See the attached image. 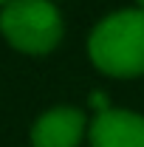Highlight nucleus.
Listing matches in <instances>:
<instances>
[{"label":"nucleus","mask_w":144,"mask_h":147,"mask_svg":"<svg viewBox=\"0 0 144 147\" xmlns=\"http://www.w3.org/2000/svg\"><path fill=\"white\" fill-rule=\"evenodd\" d=\"M88 54L99 71L110 76L144 74V11L127 9L105 17L88 40Z\"/></svg>","instance_id":"f257e3e1"},{"label":"nucleus","mask_w":144,"mask_h":147,"mask_svg":"<svg viewBox=\"0 0 144 147\" xmlns=\"http://www.w3.org/2000/svg\"><path fill=\"white\" fill-rule=\"evenodd\" d=\"M0 31L26 54H48L62 40V17L51 0H11L0 14Z\"/></svg>","instance_id":"f03ea898"},{"label":"nucleus","mask_w":144,"mask_h":147,"mask_svg":"<svg viewBox=\"0 0 144 147\" xmlns=\"http://www.w3.org/2000/svg\"><path fill=\"white\" fill-rule=\"evenodd\" d=\"M90 147H144V116L133 110H105L90 125Z\"/></svg>","instance_id":"7ed1b4c3"},{"label":"nucleus","mask_w":144,"mask_h":147,"mask_svg":"<svg viewBox=\"0 0 144 147\" xmlns=\"http://www.w3.org/2000/svg\"><path fill=\"white\" fill-rule=\"evenodd\" d=\"M85 133V113L76 108H54L31 127L34 147H76Z\"/></svg>","instance_id":"20e7f679"},{"label":"nucleus","mask_w":144,"mask_h":147,"mask_svg":"<svg viewBox=\"0 0 144 147\" xmlns=\"http://www.w3.org/2000/svg\"><path fill=\"white\" fill-rule=\"evenodd\" d=\"M136 3H139V9H141V11H144V0H136Z\"/></svg>","instance_id":"39448f33"},{"label":"nucleus","mask_w":144,"mask_h":147,"mask_svg":"<svg viewBox=\"0 0 144 147\" xmlns=\"http://www.w3.org/2000/svg\"><path fill=\"white\" fill-rule=\"evenodd\" d=\"M0 3H11V0H0Z\"/></svg>","instance_id":"423d86ee"}]
</instances>
